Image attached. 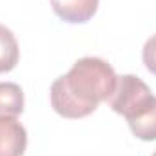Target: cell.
<instances>
[{"label":"cell","mask_w":156,"mask_h":156,"mask_svg":"<svg viewBox=\"0 0 156 156\" xmlns=\"http://www.w3.org/2000/svg\"><path fill=\"white\" fill-rule=\"evenodd\" d=\"M100 0H51L55 15L67 24H85L98 11Z\"/></svg>","instance_id":"277c9868"},{"label":"cell","mask_w":156,"mask_h":156,"mask_svg":"<svg viewBox=\"0 0 156 156\" xmlns=\"http://www.w3.org/2000/svg\"><path fill=\"white\" fill-rule=\"evenodd\" d=\"M142 60H144V66L149 73L156 75V33L151 35L147 42L144 44V49H142Z\"/></svg>","instance_id":"ba28073f"},{"label":"cell","mask_w":156,"mask_h":156,"mask_svg":"<svg viewBox=\"0 0 156 156\" xmlns=\"http://www.w3.org/2000/svg\"><path fill=\"white\" fill-rule=\"evenodd\" d=\"M24 111V91L15 82H0V116H18Z\"/></svg>","instance_id":"8992f818"},{"label":"cell","mask_w":156,"mask_h":156,"mask_svg":"<svg viewBox=\"0 0 156 156\" xmlns=\"http://www.w3.org/2000/svg\"><path fill=\"white\" fill-rule=\"evenodd\" d=\"M27 131L16 116H0V156H24Z\"/></svg>","instance_id":"3957f363"},{"label":"cell","mask_w":156,"mask_h":156,"mask_svg":"<svg viewBox=\"0 0 156 156\" xmlns=\"http://www.w3.org/2000/svg\"><path fill=\"white\" fill-rule=\"evenodd\" d=\"M131 133L142 142L156 140V96L133 118L127 120Z\"/></svg>","instance_id":"5b68a950"},{"label":"cell","mask_w":156,"mask_h":156,"mask_svg":"<svg viewBox=\"0 0 156 156\" xmlns=\"http://www.w3.org/2000/svg\"><path fill=\"white\" fill-rule=\"evenodd\" d=\"M153 156H156V151H154V154H153Z\"/></svg>","instance_id":"9c48e42d"},{"label":"cell","mask_w":156,"mask_h":156,"mask_svg":"<svg viewBox=\"0 0 156 156\" xmlns=\"http://www.w3.org/2000/svg\"><path fill=\"white\" fill-rule=\"evenodd\" d=\"M153 98H154L153 91L140 76L122 75L118 76L116 89L109 98V105L116 115H122L125 120H129L134 115H138Z\"/></svg>","instance_id":"7a4b0ae2"},{"label":"cell","mask_w":156,"mask_h":156,"mask_svg":"<svg viewBox=\"0 0 156 156\" xmlns=\"http://www.w3.org/2000/svg\"><path fill=\"white\" fill-rule=\"evenodd\" d=\"M18 60H20V49L16 37L9 27L0 24V75L13 71Z\"/></svg>","instance_id":"52a82bcc"},{"label":"cell","mask_w":156,"mask_h":156,"mask_svg":"<svg viewBox=\"0 0 156 156\" xmlns=\"http://www.w3.org/2000/svg\"><path fill=\"white\" fill-rule=\"evenodd\" d=\"M116 82V73L107 60L98 56L78 58L66 75L51 83V107L67 120L85 118L113 96Z\"/></svg>","instance_id":"6da1fadb"}]
</instances>
